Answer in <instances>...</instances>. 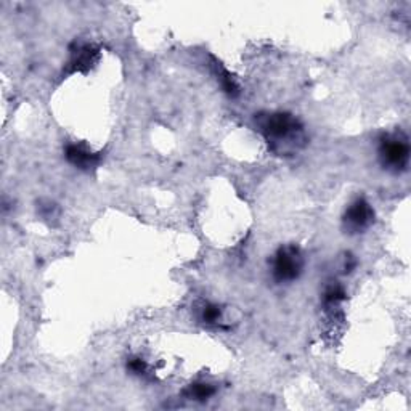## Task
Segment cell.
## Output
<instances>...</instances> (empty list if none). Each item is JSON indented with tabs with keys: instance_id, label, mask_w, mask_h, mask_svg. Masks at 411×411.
I'll list each match as a JSON object with an SVG mask.
<instances>
[{
	"instance_id": "obj_3",
	"label": "cell",
	"mask_w": 411,
	"mask_h": 411,
	"mask_svg": "<svg viewBox=\"0 0 411 411\" xmlns=\"http://www.w3.org/2000/svg\"><path fill=\"white\" fill-rule=\"evenodd\" d=\"M379 159L392 172L407 170L410 163V145L405 135H385L379 143Z\"/></svg>"
},
{
	"instance_id": "obj_2",
	"label": "cell",
	"mask_w": 411,
	"mask_h": 411,
	"mask_svg": "<svg viewBox=\"0 0 411 411\" xmlns=\"http://www.w3.org/2000/svg\"><path fill=\"white\" fill-rule=\"evenodd\" d=\"M304 270V257L299 248H280L273 256L272 275L277 283H292L301 277Z\"/></svg>"
},
{
	"instance_id": "obj_4",
	"label": "cell",
	"mask_w": 411,
	"mask_h": 411,
	"mask_svg": "<svg viewBox=\"0 0 411 411\" xmlns=\"http://www.w3.org/2000/svg\"><path fill=\"white\" fill-rule=\"evenodd\" d=\"M342 222L345 232L352 234L363 233L374 222V210L365 198H359L347 208Z\"/></svg>"
},
{
	"instance_id": "obj_1",
	"label": "cell",
	"mask_w": 411,
	"mask_h": 411,
	"mask_svg": "<svg viewBox=\"0 0 411 411\" xmlns=\"http://www.w3.org/2000/svg\"><path fill=\"white\" fill-rule=\"evenodd\" d=\"M257 127L277 153H291L305 143L304 127L288 112H270L259 116Z\"/></svg>"
},
{
	"instance_id": "obj_10",
	"label": "cell",
	"mask_w": 411,
	"mask_h": 411,
	"mask_svg": "<svg viewBox=\"0 0 411 411\" xmlns=\"http://www.w3.org/2000/svg\"><path fill=\"white\" fill-rule=\"evenodd\" d=\"M199 318H201V321L206 323V325H215V323H219L220 318H222V310H220L219 305L209 304L208 302V304L201 307Z\"/></svg>"
},
{
	"instance_id": "obj_5",
	"label": "cell",
	"mask_w": 411,
	"mask_h": 411,
	"mask_svg": "<svg viewBox=\"0 0 411 411\" xmlns=\"http://www.w3.org/2000/svg\"><path fill=\"white\" fill-rule=\"evenodd\" d=\"M65 156L68 163L81 170L95 169L101 161V153L90 150L89 146L81 143H70L65 150Z\"/></svg>"
},
{
	"instance_id": "obj_11",
	"label": "cell",
	"mask_w": 411,
	"mask_h": 411,
	"mask_svg": "<svg viewBox=\"0 0 411 411\" xmlns=\"http://www.w3.org/2000/svg\"><path fill=\"white\" fill-rule=\"evenodd\" d=\"M127 370H129L132 374H137V376H148L150 374V370H148V365H146V361L139 359V357H132V359H129V361H127Z\"/></svg>"
},
{
	"instance_id": "obj_7",
	"label": "cell",
	"mask_w": 411,
	"mask_h": 411,
	"mask_svg": "<svg viewBox=\"0 0 411 411\" xmlns=\"http://www.w3.org/2000/svg\"><path fill=\"white\" fill-rule=\"evenodd\" d=\"M214 394H215V388L212 384H208V383H194L183 390L185 397L190 400H198V402L209 400Z\"/></svg>"
},
{
	"instance_id": "obj_6",
	"label": "cell",
	"mask_w": 411,
	"mask_h": 411,
	"mask_svg": "<svg viewBox=\"0 0 411 411\" xmlns=\"http://www.w3.org/2000/svg\"><path fill=\"white\" fill-rule=\"evenodd\" d=\"M97 60H99V50L94 46L84 43L71 52V60L68 65L71 66V71H84L89 70Z\"/></svg>"
},
{
	"instance_id": "obj_9",
	"label": "cell",
	"mask_w": 411,
	"mask_h": 411,
	"mask_svg": "<svg viewBox=\"0 0 411 411\" xmlns=\"http://www.w3.org/2000/svg\"><path fill=\"white\" fill-rule=\"evenodd\" d=\"M344 299H345V291L339 283H332V285L328 286L325 291V297H323L326 308H336Z\"/></svg>"
},
{
	"instance_id": "obj_8",
	"label": "cell",
	"mask_w": 411,
	"mask_h": 411,
	"mask_svg": "<svg viewBox=\"0 0 411 411\" xmlns=\"http://www.w3.org/2000/svg\"><path fill=\"white\" fill-rule=\"evenodd\" d=\"M214 68H215V74H217V81L220 82V86H222V89L232 97L238 95L239 87L237 82H234L233 77L230 76V72L225 70L220 63H214Z\"/></svg>"
}]
</instances>
